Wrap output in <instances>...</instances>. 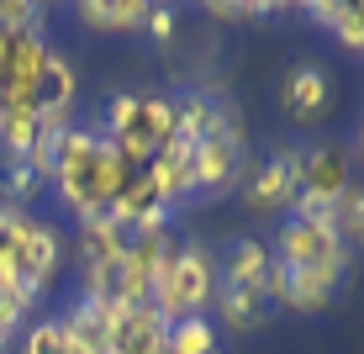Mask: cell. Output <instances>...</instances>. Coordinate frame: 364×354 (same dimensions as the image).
Instances as JSON below:
<instances>
[{"mask_svg":"<svg viewBox=\"0 0 364 354\" xmlns=\"http://www.w3.org/2000/svg\"><path fill=\"white\" fill-rule=\"evenodd\" d=\"M274 11H280L274 0H211L206 16L211 21H269Z\"/></svg>","mask_w":364,"mask_h":354,"instance_id":"23","label":"cell"},{"mask_svg":"<svg viewBox=\"0 0 364 354\" xmlns=\"http://www.w3.org/2000/svg\"><path fill=\"white\" fill-rule=\"evenodd\" d=\"M143 32L154 37V43H174V32H180V11L174 6H148V16H143Z\"/></svg>","mask_w":364,"mask_h":354,"instance_id":"24","label":"cell"},{"mask_svg":"<svg viewBox=\"0 0 364 354\" xmlns=\"http://www.w3.org/2000/svg\"><path fill=\"white\" fill-rule=\"evenodd\" d=\"M74 16H80L85 32H143V16H148V0H80L74 6Z\"/></svg>","mask_w":364,"mask_h":354,"instance_id":"16","label":"cell"},{"mask_svg":"<svg viewBox=\"0 0 364 354\" xmlns=\"http://www.w3.org/2000/svg\"><path fill=\"white\" fill-rule=\"evenodd\" d=\"M64 344H69V338H64V323H58V318H32L16 333V349H11V354H64Z\"/></svg>","mask_w":364,"mask_h":354,"instance_id":"19","label":"cell"},{"mask_svg":"<svg viewBox=\"0 0 364 354\" xmlns=\"http://www.w3.org/2000/svg\"><path fill=\"white\" fill-rule=\"evenodd\" d=\"M264 296L274 312H301V318H322V312L333 307L338 286L328 281V275L317 270H296V264H269V281H264Z\"/></svg>","mask_w":364,"mask_h":354,"instance_id":"8","label":"cell"},{"mask_svg":"<svg viewBox=\"0 0 364 354\" xmlns=\"http://www.w3.org/2000/svg\"><path fill=\"white\" fill-rule=\"evenodd\" d=\"M301 159H306V148H296V143H280L274 154L259 164V170H248V180H243V207H248V217H274V212H291V201L301 191Z\"/></svg>","mask_w":364,"mask_h":354,"instance_id":"7","label":"cell"},{"mask_svg":"<svg viewBox=\"0 0 364 354\" xmlns=\"http://www.w3.org/2000/svg\"><path fill=\"white\" fill-rule=\"evenodd\" d=\"M354 185V159H348L343 143H311L306 159H301V191L291 201V217L301 222H317V227H333L338 217V201L348 196Z\"/></svg>","mask_w":364,"mask_h":354,"instance_id":"3","label":"cell"},{"mask_svg":"<svg viewBox=\"0 0 364 354\" xmlns=\"http://www.w3.org/2000/svg\"><path fill=\"white\" fill-rule=\"evenodd\" d=\"M191 154H196V196H206V201L237 196L248 180V122H243V111L232 106L222 117V127L206 132Z\"/></svg>","mask_w":364,"mask_h":354,"instance_id":"4","label":"cell"},{"mask_svg":"<svg viewBox=\"0 0 364 354\" xmlns=\"http://www.w3.org/2000/svg\"><path fill=\"white\" fill-rule=\"evenodd\" d=\"M280 111L296 122V127H311V122H322L333 111V80L322 64H291L280 74Z\"/></svg>","mask_w":364,"mask_h":354,"instance_id":"10","label":"cell"},{"mask_svg":"<svg viewBox=\"0 0 364 354\" xmlns=\"http://www.w3.org/2000/svg\"><path fill=\"white\" fill-rule=\"evenodd\" d=\"M338 48L364 53V0H338V21H333Z\"/></svg>","mask_w":364,"mask_h":354,"instance_id":"22","label":"cell"},{"mask_svg":"<svg viewBox=\"0 0 364 354\" xmlns=\"http://www.w3.org/2000/svg\"><path fill=\"white\" fill-rule=\"evenodd\" d=\"M354 143H359V159H364V122H359V132H354Z\"/></svg>","mask_w":364,"mask_h":354,"instance_id":"27","label":"cell"},{"mask_svg":"<svg viewBox=\"0 0 364 354\" xmlns=\"http://www.w3.org/2000/svg\"><path fill=\"white\" fill-rule=\"evenodd\" d=\"M217 354H222V349H217Z\"/></svg>","mask_w":364,"mask_h":354,"instance_id":"29","label":"cell"},{"mask_svg":"<svg viewBox=\"0 0 364 354\" xmlns=\"http://www.w3.org/2000/svg\"><path fill=\"white\" fill-rule=\"evenodd\" d=\"M269 254L280 264H296V270H317L328 275L333 286L348 281V270H354V254H348V244L333 233V227H317V222H301V217H285L274 227V244Z\"/></svg>","mask_w":364,"mask_h":354,"instance_id":"5","label":"cell"},{"mask_svg":"<svg viewBox=\"0 0 364 354\" xmlns=\"http://www.w3.org/2000/svg\"><path fill=\"white\" fill-rule=\"evenodd\" d=\"M269 244L264 238H254V233H237L228 238V244L217 249V286H237V291H264L269 281Z\"/></svg>","mask_w":364,"mask_h":354,"instance_id":"12","label":"cell"},{"mask_svg":"<svg viewBox=\"0 0 364 354\" xmlns=\"http://www.w3.org/2000/svg\"><path fill=\"white\" fill-rule=\"evenodd\" d=\"M164 333L169 323L159 318L154 307H117V323H111V354H164Z\"/></svg>","mask_w":364,"mask_h":354,"instance_id":"15","label":"cell"},{"mask_svg":"<svg viewBox=\"0 0 364 354\" xmlns=\"http://www.w3.org/2000/svg\"><path fill=\"white\" fill-rule=\"evenodd\" d=\"M211 323H217V333H259V328H269L274 307L264 291H237V286H217V296H211Z\"/></svg>","mask_w":364,"mask_h":354,"instance_id":"14","label":"cell"},{"mask_svg":"<svg viewBox=\"0 0 364 354\" xmlns=\"http://www.w3.org/2000/svg\"><path fill=\"white\" fill-rule=\"evenodd\" d=\"M37 191H43V180H37L27 164H6V170H0V201H6V207H21V212H27V201H32Z\"/></svg>","mask_w":364,"mask_h":354,"instance_id":"21","label":"cell"},{"mask_svg":"<svg viewBox=\"0 0 364 354\" xmlns=\"http://www.w3.org/2000/svg\"><path fill=\"white\" fill-rule=\"evenodd\" d=\"M132 244V227L111 222L106 212L100 217H80L74 222V238H69V259L80 275H95V270H117L122 254H127Z\"/></svg>","mask_w":364,"mask_h":354,"instance_id":"9","label":"cell"},{"mask_svg":"<svg viewBox=\"0 0 364 354\" xmlns=\"http://www.w3.org/2000/svg\"><path fill=\"white\" fill-rule=\"evenodd\" d=\"M16 349V333H6V328H0V354H11Z\"/></svg>","mask_w":364,"mask_h":354,"instance_id":"26","label":"cell"},{"mask_svg":"<svg viewBox=\"0 0 364 354\" xmlns=\"http://www.w3.org/2000/svg\"><path fill=\"white\" fill-rule=\"evenodd\" d=\"M64 264H69L64 227L27 207L21 222H16V275H21V286H32L37 296H48V291L58 286V275H64Z\"/></svg>","mask_w":364,"mask_h":354,"instance_id":"6","label":"cell"},{"mask_svg":"<svg viewBox=\"0 0 364 354\" xmlns=\"http://www.w3.org/2000/svg\"><path fill=\"white\" fill-rule=\"evenodd\" d=\"M58 323H64V338L80 354H111V323H117V307H111V301H95V296H80V291H74V301L58 312Z\"/></svg>","mask_w":364,"mask_h":354,"instance_id":"13","label":"cell"},{"mask_svg":"<svg viewBox=\"0 0 364 354\" xmlns=\"http://www.w3.org/2000/svg\"><path fill=\"white\" fill-rule=\"evenodd\" d=\"M132 137H143L148 148H164L180 137V106H174V95H143V106H137V122L127 127Z\"/></svg>","mask_w":364,"mask_h":354,"instance_id":"17","label":"cell"},{"mask_svg":"<svg viewBox=\"0 0 364 354\" xmlns=\"http://www.w3.org/2000/svg\"><path fill=\"white\" fill-rule=\"evenodd\" d=\"M333 233L348 244V254H354V249H364V185H348V196L338 201Z\"/></svg>","mask_w":364,"mask_h":354,"instance_id":"20","label":"cell"},{"mask_svg":"<svg viewBox=\"0 0 364 354\" xmlns=\"http://www.w3.org/2000/svg\"><path fill=\"white\" fill-rule=\"evenodd\" d=\"M64 354H80V349H74V344H64Z\"/></svg>","mask_w":364,"mask_h":354,"instance_id":"28","label":"cell"},{"mask_svg":"<svg viewBox=\"0 0 364 354\" xmlns=\"http://www.w3.org/2000/svg\"><path fill=\"white\" fill-rule=\"evenodd\" d=\"M48 185H53V201L69 212L74 222H80V217H100V212L122 196L127 170H122L111 137L100 132L95 122H74V127L58 132Z\"/></svg>","mask_w":364,"mask_h":354,"instance_id":"1","label":"cell"},{"mask_svg":"<svg viewBox=\"0 0 364 354\" xmlns=\"http://www.w3.org/2000/svg\"><path fill=\"white\" fill-rule=\"evenodd\" d=\"M301 11H306L311 27H328V32H333V21H338V0H306Z\"/></svg>","mask_w":364,"mask_h":354,"instance_id":"25","label":"cell"},{"mask_svg":"<svg viewBox=\"0 0 364 354\" xmlns=\"http://www.w3.org/2000/svg\"><path fill=\"white\" fill-rule=\"evenodd\" d=\"M211 296H217V249L206 238H180L174 259L154 275L148 307L164 323H180V318H206Z\"/></svg>","mask_w":364,"mask_h":354,"instance_id":"2","label":"cell"},{"mask_svg":"<svg viewBox=\"0 0 364 354\" xmlns=\"http://www.w3.org/2000/svg\"><path fill=\"white\" fill-rule=\"evenodd\" d=\"M148 185H154V196L164 201V207L180 212L185 201H196V154L185 137H174V143H164L154 159H148Z\"/></svg>","mask_w":364,"mask_h":354,"instance_id":"11","label":"cell"},{"mask_svg":"<svg viewBox=\"0 0 364 354\" xmlns=\"http://www.w3.org/2000/svg\"><path fill=\"white\" fill-rule=\"evenodd\" d=\"M217 349H222V333L211 318H180L164 333V354H217Z\"/></svg>","mask_w":364,"mask_h":354,"instance_id":"18","label":"cell"}]
</instances>
